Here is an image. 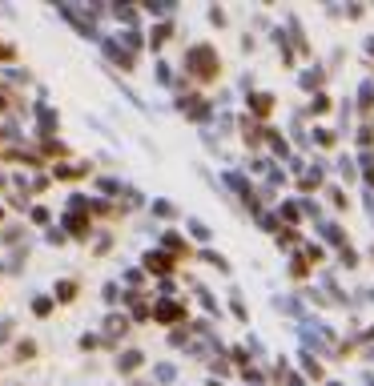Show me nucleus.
Returning a JSON list of instances; mask_svg holds the SVG:
<instances>
[{
    "mask_svg": "<svg viewBox=\"0 0 374 386\" xmlns=\"http://www.w3.org/2000/svg\"><path fill=\"white\" fill-rule=\"evenodd\" d=\"M189 64H197V68H193L197 77H210V73H214V53H210V49H193V53H189Z\"/></svg>",
    "mask_w": 374,
    "mask_h": 386,
    "instance_id": "obj_1",
    "label": "nucleus"
},
{
    "mask_svg": "<svg viewBox=\"0 0 374 386\" xmlns=\"http://www.w3.org/2000/svg\"><path fill=\"white\" fill-rule=\"evenodd\" d=\"M177 314H181V310H177L173 302H165V306H157V318H165V322H173Z\"/></svg>",
    "mask_w": 374,
    "mask_h": 386,
    "instance_id": "obj_2",
    "label": "nucleus"
},
{
    "mask_svg": "<svg viewBox=\"0 0 374 386\" xmlns=\"http://www.w3.org/2000/svg\"><path fill=\"white\" fill-rule=\"evenodd\" d=\"M137 362H141V354H137V350H133V354H125V358H121V370H133V366H137Z\"/></svg>",
    "mask_w": 374,
    "mask_h": 386,
    "instance_id": "obj_3",
    "label": "nucleus"
}]
</instances>
